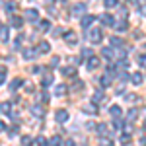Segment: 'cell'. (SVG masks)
<instances>
[{
  "label": "cell",
  "mask_w": 146,
  "mask_h": 146,
  "mask_svg": "<svg viewBox=\"0 0 146 146\" xmlns=\"http://www.w3.org/2000/svg\"><path fill=\"white\" fill-rule=\"evenodd\" d=\"M2 131H6V125H4L2 121H0V133H2Z\"/></svg>",
  "instance_id": "cell-48"
},
{
  "label": "cell",
  "mask_w": 146,
  "mask_h": 146,
  "mask_svg": "<svg viewBox=\"0 0 146 146\" xmlns=\"http://www.w3.org/2000/svg\"><path fill=\"white\" fill-rule=\"evenodd\" d=\"M101 55L105 56L107 60H113V58H115V53H113V49H109V47H103V49H101Z\"/></svg>",
  "instance_id": "cell-11"
},
{
  "label": "cell",
  "mask_w": 146,
  "mask_h": 146,
  "mask_svg": "<svg viewBox=\"0 0 146 146\" xmlns=\"http://www.w3.org/2000/svg\"><path fill=\"white\" fill-rule=\"evenodd\" d=\"M31 115H33V117H39V119H41V117L45 115V107H43L41 103H33V105H31Z\"/></svg>",
  "instance_id": "cell-2"
},
{
  "label": "cell",
  "mask_w": 146,
  "mask_h": 146,
  "mask_svg": "<svg viewBox=\"0 0 146 146\" xmlns=\"http://www.w3.org/2000/svg\"><path fill=\"white\" fill-rule=\"evenodd\" d=\"M121 142H123V144H125V142H131V135L123 131V135H121Z\"/></svg>",
  "instance_id": "cell-35"
},
{
  "label": "cell",
  "mask_w": 146,
  "mask_h": 146,
  "mask_svg": "<svg viewBox=\"0 0 146 146\" xmlns=\"http://www.w3.org/2000/svg\"><path fill=\"white\" fill-rule=\"evenodd\" d=\"M6 82V68H0V84Z\"/></svg>",
  "instance_id": "cell-39"
},
{
  "label": "cell",
  "mask_w": 146,
  "mask_h": 146,
  "mask_svg": "<svg viewBox=\"0 0 146 146\" xmlns=\"http://www.w3.org/2000/svg\"><path fill=\"white\" fill-rule=\"evenodd\" d=\"M22 84H23V80H22V78L12 80V82H10V90H12V92H16L18 88H20V86H22Z\"/></svg>",
  "instance_id": "cell-21"
},
{
  "label": "cell",
  "mask_w": 146,
  "mask_h": 146,
  "mask_svg": "<svg viewBox=\"0 0 146 146\" xmlns=\"http://www.w3.org/2000/svg\"><path fill=\"white\" fill-rule=\"evenodd\" d=\"M0 113H6V115H10L12 113V103H0Z\"/></svg>",
  "instance_id": "cell-20"
},
{
  "label": "cell",
  "mask_w": 146,
  "mask_h": 146,
  "mask_svg": "<svg viewBox=\"0 0 146 146\" xmlns=\"http://www.w3.org/2000/svg\"><path fill=\"white\" fill-rule=\"evenodd\" d=\"M109 43H111V47H115V49H121V47H123V41H121L119 37H111Z\"/></svg>",
  "instance_id": "cell-22"
},
{
  "label": "cell",
  "mask_w": 146,
  "mask_h": 146,
  "mask_svg": "<svg viewBox=\"0 0 146 146\" xmlns=\"http://www.w3.org/2000/svg\"><path fill=\"white\" fill-rule=\"evenodd\" d=\"M94 20H96L94 16H84V18H82V22H80V25H82V27H90L92 23H94Z\"/></svg>",
  "instance_id": "cell-15"
},
{
  "label": "cell",
  "mask_w": 146,
  "mask_h": 146,
  "mask_svg": "<svg viewBox=\"0 0 146 146\" xmlns=\"http://www.w3.org/2000/svg\"><path fill=\"white\" fill-rule=\"evenodd\" d=\"M131 82H133L135 86H140V84H142V74H140V72H133V74H131Z\"/></svg>",
  "instance_id": "cell-13"
},
{
  "label": "cell",
  "mask_w": 146,
  "mask_h": 146,
  "mask_svg": "<svg viewBox=\"0 0 146 146\" xmlns=\"http://www.w3.org/2000/svg\"><path fill=\"white\" fill-rule=\"evenodd\" d=\"M60 142H62L60 136H53V138L49 140V146H60Z\"/></svg>",
  "instance_id": "cell-28"
},
{
  "label": "cell",
  "mask_w": 146,
  "mask_h": 146,
  "mask_svg": "<svg viewBox=\"0 0 146 146\" xmlns=\"http://www.w3.org/2000/svg\"><path fill=\"white\" fill-rule=\"evenodd\" d=\"M144 129H146V121H144Z\"/></svg>",
  "instance_id": "cell-49"
},
{
  "label": "cell",
  "mask_w": 146,
  "mask_h": 146,
  "mask_svg": "<svg viewBox=\"0 0 146 146\" xmlns=\"http://www.w3.org/2000/svg\"><path fill=\"white\" fill-rule=\"evenodd\" d=\"M35 51H37V53H49V51H51V45H49L47 41H41V43L37 45V49H35Z\"/></svg>",
  "instance_id": "cell-12"
},
{
  "label": "cell",
  "mask_w": 146,
  "mask_h": 146,
  "mask_svg": "<svg viewBox=\"0 0 146 146\" xmlns=\"http://www.w3.org/2000/svg\"><path fill=\"white\" fill-rule=\"evenodd\" d=\"M136 117H138V109H131V111L127 113V119H129V123H133Z\"/></svg>",
  "instance_id": "cell-25"
},
{
  "label": "cell",
  "mask_w": 146,
  "mask_h": 146,
  "mask_svg": "<svg viewBox=\"0 0 146 146\" xmlns=\"http://www.w3.org/2000/svg\"><path fill=\"white\" fill-rule=\"evenodd\" d=\"M37 144H39V146H47V144H49V140H47L45 136H39V138H37Z\"/></svg>",
  "instance_id": "cell-37"
},
{
  "label": "cell",
  "mask_w": 146,
  "mask_h": 146,
  "mask_svg": "<svg viewBox=\"0 0 146 146\" xmlns=\"http://www.w3.org/2000/svg\"><path fill=\"white\" fill-rule=\"evenodd\" d=\"M10 23L16 27V29H20L22 27V23H23V20L20 18V16H12V20H10Z\"/></svg>",
  "instance_id": "cell-17"
},
{
  "label": "cell",
  "mask_w": 146,
  "mask_h": 146,
  "mask_svg": "<svg viewBox=\"0 0 146 146\" xmlns=\"http://www.w3.org/2000/svg\"><path fill=\"white\" fill-rule=\"evenodd\" d=\"M103 98H105V94H103V90H98L96 94H94V96H92V103L96 105V103H100V101L103 100Z\"/></svg>",
  "instance_id": "cell-14"
},
{
  "label": "cell",
  "mask_w": 146,
  "mask_h": 146,
  "mask_svg": "<svg viewBox=\"0 0 146 146\" xmlns=\"http://www.w3.org/2000/svg\"><path fill=\"white\" fill-rule=\"evenodd\" d=\"M41 100H43V101H49V94H47V92H43V94H41Z\"/></svg>",
  "instance_id": "cell-46"
},
{
  "label": "cell",
  "mask_w": 146,
  "mask_h": 146,
  "mask_svg": "<svg viewBox=\"0 0 146 146\" xmlns=\"http://www.w3.org/2000/svg\"><path fill=\"white\" fill-rule=\"evenodd\" d=\"M8 37H10L8 27H6V25H0V43H6V41H8Z\"/></svg>",
  "instance_id": "cell-6"
},
{
  "label": "cell",
  "mask_w": 146,
  "mask_h": 146,
  "mask_svg": "<svg viewBox=\"0 0 146 146\" xmlns=\"http://www.w3.org/2000/svg\"><path fill=\"white\" fill-rule=\"evenodd\" d=\"M4 8H6L8 12H14V10H16V4H14V2H6V4H4Z\"/></svg>",
  "instance_id": "cell-36"
},
{
  "label": "cell",
  "mask_w": 146,
  "mask_h": 146,
  "mask_svg": "<svg viewBox=\"0 0 146 146\" xmlns=\"http://www.w3.org/2000/svg\"><path fill=\"white\" fill-rule=\"evenodd\" d=\"M64 94H66V86L64 84H58L55 88V96H64Z\"/></svg>",
  "instance_id": "cell-24"
},
{
  "label": "cell",
  "mask_w": 146,
  "mask_h": 146,
  "mask_svg": "<svg viewBox=\"0 0 146 146\" xmlns=\"http://www.w3.org/2000/svg\"><path fill=\"white\" fill-rule=\"evenodd\" d=\"M138 14H142V16H146V6L142 4V6H138Z\"/></svg>",
  "instance_id": "cell-43"
},
{
  "label": "cell",
  "mask_w": 146,
  "mask_h": 146,
  "mask_svg": "<svg viewBox=\"0 0 146 146\" xmlns=\"http://www.w3.org/2000/svg\"><path fill=\"white\" fill-rule=\"evenodd\" d=\"M41 84H43V86H51V84H53V76H51V74H47V76H43V82H41Z\"/></svg>",
  "instance_id": "cell-31"
},
{
  "label": "cell",
  "mask_w": 146,
  "mask_h": 146,
  "mask_svg": "<svg viewBox=\"0 0 146 146\" xmlns=\"http://www.w3.org/2000/svg\"><path fill=\"white\" fill-rule=\"evenodd\" d=\"M64 146H76V144H74V140H64Z\"/></svg>",
  "instance_id": "cell-47"
},
{
  "label": "cell",
  "mask_w": 146,
  "mask_h": 146,
  "mask_svg": "<svg viewBox=\"0 0 146 146\" xmlns=\"http://www.w3.org/2000/svg\"><path fill=\"white\" fill-rule=\"evenodd\" d=\"M88 39L92 43H101V29L100 27H92L88 31Z\"/></svg>",
  "instance_id": "cell-1"
},
{
  "label": "cell",
  "mask_w": 146,
  "mask_h": 146,
  "mask_svg": "<svg viewBox=\"0 0 146 146\" xmlns=\"http://www.w3.org/2000/svg\"><path fill=\"white\" fill-rule=\"evenodd\" d=\"M64 41L70 43V45H74V43H76V33H74V31H66V33H64Z\"/></svg>",
  "instance_id": "cell-16"
},
{
  "label": "cell",
  "mask_w": 146,
  "mask_h": 146,
  "mask_svg": "<svg viewBox=\"0 0 146 146\" xmlns=\"http://www.w3.org/2000/svg\"><path fill=\"white\" fill-rule=\"evenodd\" d=\"M82 56H94V53H92V49H84V51H82Z\"/></svg>",
  "instance_id": "cell-42"
},
{
  "label": "cell",
  "mask_w": 146,
  "mask_h": 146,
  "mask_svg": "<svg viewBox=\"0 0 146 146\" xmlns=\"http://www.w3.org/2000/svg\"><path fill=\"white\" fill-rule=\"evenodd\" d=\"M82 111H84V113H90V115H92V113L98 111V107H96V105H84V107H82Z\"/></svg>",
  "instance_id": "cell-27"
},
{
  "label": "cell",
  "mask_w": 146,
  "mask_h": 146,
  "mask_svg": "<svg viewBox=\"0 0 146 146\" xmlns=\"http://www.w3.org/2000/svg\"><path fill=\"white\" fill-rule=\"evenodd\" d=\"M113 25H115V29H117V31H127V27H129L127 20H119V22H115Z\"/></svg>",
  "instance_id": "cell-10"
},
{
  "label": "cell",
  "mask_w": 146,
  "mask_h": 146,
  "mask_svg": "<svg viewBox=\"0 0 146 146\" xmlns=\"http://www.w3.org/2000/svg\"><path fill=\"white\" fill-rule=\"evenodd\" d=\"M22 41H23V35L20 33V35H18V39H16V43H14V47H16V49H20V47H22Z\"/></svg>",
  "instance_id": "cell-38"
},
{
  "label": "cell",
  "mask_w": 146,
  "mask_h": 146,
  "mask_svg": "<svg viewBox=\"0 0 146 146\" xmlns=\"http://www.w3.org/2000/svg\"><path fill=\"white\" fill-rule=\"evenodd\" d=\"M84 12H86V4H84V2H80V4H76V6L72 8V14H74V16H82Z\"/></svg>",
  "instance_id": "cell-7"
},
{
  "label": "cell",
  "mask_w": 146,
  "mask_h": 146,
  "mask_svg": "<svg viewBox=\"0 0 146 146\" xmlns=\"http://www.w3.org/2000/svg\"><path fill=\"white\" fill-rule=\"evenodd\" d=\"M98 133H100V135L103 136V135H105V133H107V125H105V123L98 125Z\"/></svg>",
  "instance_id": "cell-33"
},
{
  "label": "cell",
  "mask_w": 146,
  "mask_h": 146,
  "mask_svg": "<svg viewBox=\"0 0 146 146\" xmlns=\"http://www.w3.org/2000/svg\"><path fill=\"white\" fill-rule=\"evenodd\" d=\"M103 4H105V8H115L117 6V0H103Z\"/></svg>",
  "instance_id": "cell-34"
},
{
  "label": "cell",
  "mask_w": 146,
  "mask_h": 146,
  "mask_svg": "<svg viewBox=\"0 0 146 146\" xmlns=\"http://www.w3.org/2000/svg\"><path fill=\"white\" fill-rule=\"evenodd\" d=\"M82 88H84V82H80V80H78V82H74V92H80Z\"/></svg>",
  "instance_id": "cell-40"
},
{
  "label": "cell",
  "mask_w": 146,
  "mask_h": 146,
  "mask_svg": "<svg viewBox=\"0 0 146 146\" xmlns=\"http://www.w3.org/2000/svg\"><path fill=\"white\" fill-rule=\"evenodd\" d=\"M138 64H140L142 68H146V55H142L140 58H138Z\"/></svg>",
  "instance_id": "cell-41"
},
{
  "label": "cell",
  "mask_w": 146,
  "mask_h": 146,
  "mask_svg": "<svg viewBox=\"0 0 146 146\" xmlns=\"http://www.w3.org/2000/svg\"><path fill=\"white\" fill-rule=\"evenodd\" d=\"M35 55H37L35 49H23V58H33Z\"/></svg>",
  "instance_id": "cell-23"
},
{
  "label": "cell",
  "mask_w": 146,
  "mask_h": 146,
  "mask_svg": "<svg viewBox=\"0 0 146 146\" xmlns=\"http://www.w3.org/2000/svg\"><path fill=\"white\" fill-rule=\"evenodd\" d=\"M121 113H123V109H121L119 105H111V107H109V115L115 117V119H119V117H121Z\"/></svg>",
  "instance_id": "cell-8"
},
{
  "label": "cell",
  "mask_w": 146,
  "mask_h": 146,
  "mask_svg": "<svg viewBox=\"0 0 146 146\" xmlns=\"http://www.w3.org/2000/svg\"><path fill=\"white\" fill-rule=\"evenodd\" d=\"M47 29H51V22L49 20H43V22L39 23V31H47Z\"/></svg>",
  "instance_id": "cell-26"
},
{
  "label": "cell",
  "mask_w": 146,
  "mask_h": 146,
  "mask_svg": "<svg viewBox=\"0 0 146 146\" xmlns=\"http://www.w3.org/2000/svg\"><path fill=\"white\" fill-rule=\"evenodd\" d=\"M100 82H101V86H103V88H107V86L113 82V76H109V74H103V76L100 78Z\"/></svg>",
  "instance_id": "cell-18"
},
{
  "label": "cell",
  "mask_w": 146,
  "mask_h": 146,
  "mask_svg": "<svg viewBox=\"0 0 146 146\" xmlns=\"http://www.w3.org/2000/svg\"><path fill=\"white\" fill-rule=\"evenodd\" d=\"M60 74L66 76V78H72V76L76 74V68L74 66H64V68H60Z\"/></svg>",
  "instance_id": "cell-4"
},
{
  "label": "cell",
  "mask_w": 146,
  "mask_h": 146,
  "mask_svg": "<svg viewBox=\"0 0 146 146\" xmlns=\"http://www.w3.org/2000/svg\"><path fill=\"white\" fill-rule=\"evenodd\" d=\"M136 100H138V98H136L135 94H127V96H125V101H127V103H135Z\"/></svg>",
  "instance_id": "cell-32"
},
{
  "label": "cell",
  "mask_w": 146,
  "mask_h": 146,
  "mask_svg": "<svg viewBox=\"0 0 146 146\" xmlns=\"http://www.w3.org/2000/svg\"><path fill=\"white\" fill-rule=\"evenodd\" d=\"M25 18H27L29 22H37V20H39V14H37V10H33V8H29V10L25 12Z\"/></svg>",
  "instance_id": "cell-5"
},
{
  "label": "cell",
  "mask_w": 146,
  "mask_h": 146,
  "mask_svg": "<svg viewBox=\"0 0 146 146\" xmlns=\"http://www.w3.org/2000/svg\"><path fill=\"white\" fill-rule=\"evenodd\" d=\"M101 23L107 27V25H113V23H115V20H113L111 14H103V16H101Z\"/></svg>",
  "instance_id": "cell-9"
},
{
  "label": "cell",
  "mask_w": 146,
  "mask_h": 146,
  "mask_svg": "<svg viewBox=\"0 0 146 146\" xmlns=\"http://www.w3.org/2000/svg\"><path fill=\"white\" fill-rule=\"evenodd\" d=\"M98 66H100V58H96V56H92L90 60H88V68H90V70H96Z\"/></svg>",
  "instance_id": "cell-19"
},
{
  "label": "cell",
  "mask_w": 146,
  "mask_h": 146,
  "mask_svg": "<svg viewBox=\"0 0 146 146\" xmlns=\"http://www.w3.org/2000/svg\"><path fill=\"white\" fill-rule=\"evenodd\" d=\"M55 119H56V123H66L68 121V111L66 109H58V111L55 113Z\"/></svg>",
  "instance_id": "cell-3"
},
{
  "label": "cell",
  "mask_w": 146,
  "mask_h": 146,
  "mask_svg": "<svg viewBox=\"0 0 146 146\" xmlns=\"http://www.w3.org/2000/svg\"><path fill=\"white\" fill-rule=\"evenodd\" d=\"M100 146H113V140H111V138L101 136V138H100Z\"/></svg>",
  "instance_id": "cell-29"
},
{
  "label": "cell",
  "mask_w": 146,
  "mask_h": 146,
  "mask_svg": "<svg viewBox=\"0 0 146 146\" xmlns=\"http://www.w3.org/2000/svg\"><path fill=\"white\" fill-rule=\"evenodd\" d=\"M56 64H58V56H53L51 58V66H56Z\"/></svg>",
  "instance_id": "cell-44"
},
{
  "label": "cell",
  "mask_w": 146,
  "mask_h": 146,
  "mask_svg": "<svg viewBox=\"0 0 146 146\" xmlns=\"http://www.w3.org/2000/svg\"><path fill=\"white\" fill-rule=\"evenodd\" d=\"M60 2H66V0H60Z\"/></svg>",
  "instance_id": "cell-50"
},
{
  "label": "cell",
  "mask_w": 146,
  "mask_h": 146,
  "mask_svg": "<svg viewBox=\"0 0 146 146\" xmlns=\"http://www.w3.org/2000/svg\"><path fill=\"white\" fill-rule=\"evenodd\" d=\"M113 125H115V127H117V129H121V127H123V123H121V121H119V119H115V121H113Z\"/></svg>",
  "instance_id": "cell-45"
},
{
  "label": "cell",
  "mask_w": 146,
  "mask_h": 146,
  "mask_svg": "<svg viewBox=\"0 0 146 146\" xmlns=\"http://www.w3.org/2000/svg\"><path fill=\"white\" fill-rule=\"evenodd\" d=\"M33 142H35L33 136H23V138H22V144H23V146H31Z\"/></svg>",
  "instance_id": "cell-30"
}]
</instances>
